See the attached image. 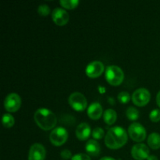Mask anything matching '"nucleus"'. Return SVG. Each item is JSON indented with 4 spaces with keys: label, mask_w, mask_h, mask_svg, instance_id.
Wrapping results in <instances>:
<instances>
[{
    "label": "nucleus",
    "mask_w": 160,
    "mask_h": 160,
    "mask_svg": "<svg viewBox=\"0 0 160 160\" xmlns=\"http://www.w3.org/2000/svg\"><path fill=\"white\" fill-rule=\"evenodd\" d=\"M128 134L121 127H113L106 133L105 144L111 149H117L123 147L128 142Z\"/></svg>",
    "instance_id": "obj_1"
},
{
    "label": "nucleus",
    "mask_w": 160,
    "mask_h": 160,
    "mask_svg": "<svg viewBox=\"0 0 160 160\" xmlns=\"http://www.w3.org/2000/svg\"><path fill=\"white\" fill-rule=\"evenodd\" d=\"M34 120L38 126L45 131L52 129L57 123V119L54 112L45 108H41L36 111Z\"/></svg>",
    "instance_id": "obj_2"
},
{
    "label": "nucleus",
    "mask_w": 160,
    "mask_h": 160,
    "mask_svg": "<svg viewBox=\"0 0 160 160\" xmlns=\"http://www.w3.org/2000/svg\"><path fill=\"white\" fill-rule=\"evenodd\" d=\"M106 81L111 85H120L124 79V73L120 67L112 65L106 67L105 72Z\"/></svg>",
    "instance_id": "obj_3"
},
{
    "label": "nucleus",
    "mask_w": 160,
    "mask_h": 160,
    "mask_svg": "<svg viewBox=\"0 0 160 160\" xmlns=\"http://www.w3.org/2000/svg\"><path fill=\"white\" fill-rule=\"evenodd\" d=\"M69 104L76 111H84L87 108L88 102L85 96L81 92H73L70 94L68 98Z\"/></svg>",
    "instance_id": "obj_4"
},
{
    "label": "nucleus",
    "mask_w": 160,
    "mask_h": 160,
    "mask_svg": "<svg viewBox=\"0 0 160 160\" xmlns=\"http://www.w3.org/2000/svg\"><path fill=\"white\" fill-rule=\"evenodd\" d=\"M68 138V132L62 127H59L53 130L49 136L50 142L55 146H61L63 145Z\"/></svg>",
    "instance_id": "obj_5"
},
{
    "label": "nucleus",
    "mask_w": 160,
    "mask_h": 160,
    "mask_svg": "<svg viewBox=\"0 0 160 160\" xmlns=\"http://www.w3.org/2000/svg\"><path fill=\"white\" fill-rule=\"evenodd\" d=\"M128 134L133 141L137 142H143L146 138L145 128L139 123H134L130 125Z\"/></svg>",
    "instance_id": "obj_6"
},
{
    "label": "nucleus",
    "mask_w": 160,
    "mask_h": 160,
    "mask_svg": "<svg viewBox=\"0 0 160 160\" xmlns=\"http://www.w3.org/2000/svg\"><path fill=\"white\" fill-rule=\"evenodd\" d=\"M150 98H151V95L149 91L145 88L137 89L132 95V101L134 104L140 107L148 104Z\"/></svg>",
    "instance_id": "obj_7"
},
{
    "label": "nucleus",
    "mask_w": 160,
    "mask_h": 160,
    "mask_svg": "<svg viewBox=\"0 0 160 160\" xmlns=\"http://www.w3.org/2000/svg\"><path fill=\"white\" fill-rule=\"evenodd\" d=\"M21 106V98L17 93H10L6 97L4 101L5 109L9 112L18 110Z\"/></svg>",
    "instance_id": "obj_8"
},
{
    "label": "nucleus",
    "mask_w": 160,
    "mask_h": 160,
    "mask_svg": "<svg viewBox=\"0 0 160 160\" xmlns=\"http://www.w3.org/2000/svg\"><path fill=\"white\" fill-rule=\"evenodd\" d=\"M105 70L104 64L100 61H93L86 67L85 73L91 78H96L101 76Z\"/></svg>",
    "instance_id": "obj_9"
},
{
    "label": "nucleus",
    "mask_w": 160,
    "mask_h": 160,
    "mask_svg": "<svg viewBox=\"0 0 160 160\" xmlns=\"http://www.w3.org/2000/svg\"><path fill=\"white\" fill-rule=\"evenodd\" d=\"M131 156L136 160L147 159L149 156V148L145 144H136L132 147Z\"/></svg>",
    "instance_id": "obj_10"
},
{
    "label": "nucleus",
    "mask_w": 160,
    "mask_h": 160,
    "mask_svg": "<svg viewBox=\"0 0 160 160\" xmlns=\"http://www.w3.org/2000/svg\"><path fill=\"white\" fill-rule=\"evenodd\" d=\"M46 151L45 147L39 143L31 145L28 154V160H45Z\"/></svg>",
    "instance_id": "obj_11"
},
{
    "label": "nucleus",
    "mask_w": 160,
    "mask_h": 160,
    "mask_svg": "<svg viewBox=\"0 0 160 160\" xmlns=\"http://www.w3.org/2000/svg\"><path fill=\"white\" fill-rule=\"evenodd\" d=\"M52 20L55 23L59 26H63V25L67 24L70 19L68 12L65 9L60 7L55 8L53 9L52 12Z\"/></svg>",
    "instance_id": "obj_12"
},
{
    "label": "nucleus",
    "mask_w": 160,
    "mask_h": 160,
    "mask_svg": "<svg viewBox=\"0 0 160 160\" xmlns=\"http://www.w3.org/2000/svg\"><path fill=\"white\" fill-rule=\"evenodd\" d=\"M91 128L88 123H81L78 126L76 129V136L79 140L85 141L89 138L91 134Z\"/></svg>",
    "instance_id": "obj_13"
},
{
    "label": "nucleus",
    "mask_w": 160,
    "mask_h": 160,
    "mask_svg": "<svg viewBox=\"0 0 160 160\" xmlns=\"http://www.w3.org/2000/svg\"><path fill=\"white\" fill-rule=\"evenodd\" d=\"M102 114V107L98 102H93L88 108V115L92 120H98Z\"/></svg>",
    "instance_id": "obj_14"
},
{
    "label": "nucleus",
    "mask_w": 160,
    "mask_h": 160,
    "mask_svg": "<svg viewBox=\"0 0 160 160\" xmlns=\"http://www.w3.org/2000/svg\"><path fill=\"white\" fill-rule=\"evenodd\" d=\"M85 150L88 156H95V157L98 156L101 151L99 144L95 139H90L88 141L85 145Z\"/></svg>",
    "instance_id": "obj_15"
},
{
    "label": "nucleus",
    "mask_w": 160,
    "mask_h": 160,
    "mask_svg": "<svg viewBox=\"0 0 160 160\" xmlns=\"http://www.w3.org/2000/svg\"><path fill=\"white\" fill-rule=\"evenodd\" d=\"M117 118V114L114 109H108L103 113V119H104L105 123H107L108 125L113 124L116 122Z\"/></svg>",
    "instance_id": "obj_16"
},
{
    "label": "nucleus",
    "mask_w": 160,
    "mask_h": 160,
    "mask_svg": "<svg viewBox=\"0 0 160 160\" xmlns=\"http://www.w3.org/2000/svg\"><path fill=\"white\" fill-rule=\"evenodd\" d=\"M148 146L152 149L156 150L160 148V134L158 133H152L148 138Z\"/></svg>",
    "instance_id": "obj_17"
},
{
    "label": "nucleus",
    "mask_w": 160,
    "mask_h": 160,
    "mask_svg": "<svg viewBox=\"0 0 160 160\" xmlns=\"http://www.w3.org/2000/svg\"><path fill=\"white\" fill-rule=\"evenodd\" d=\"M126 116L130 120L134 121V120H138L139 118V111L136 108L133 107V106H130L127 109Z\"/></svg>",
    "instance_id": "obj_18"
},
{
    "label": "nucleus",
    "mask_w": 160,
    "mask_h": 160,
    "mask_svg": "<svg viewBox=\"0 0 160 160\" xmlns=\"http://www.w3.org/2000/svg\"><path fill=\"white\" fill-rule=\"evenodd\" d=\"M59 3L62 7L66 8V9H72L78 6L79 1L78 0H60Z\"/></svg>",
    "instance_id": "obj_19"
},
{
    "label": "nucleus",
    "mask_w": 160,
    "mask_h": 160,
    "mask_svg": "<svg viewBox=\"0 0 160 160\" xmlns=\"http://www.w3.org/2000/svg\"><path fill=\"white\" fill-rule=\"evenodd\" d=\"M14 118L11 114L5 113L2 117V124L5 128H12L14 125Z\"/></svg>",
    "instance_id": "obj_20"
},
{
    "label": "nucleus",
    "mask_w": 160,
    "mask_h": 160,
    "mask_svg": "<svg viewBox=\"0 0 160 160\" xmlns=\"http://www.w3.org/2000/svg\"><path fill=\"white\" fill-rule=\"evenodd\" d=\"M117 98H118L120 102L125 104V103H128L131 100V95L128 92H121L120 93H119Z\"/></svg>",
    "instance_id": "obj_21"
},
{
    "label": "nucleus",
    "mask_w": 160,
    "mask_h": 160,
    "mask_svg": "<svg viewBox=\"0 0 160 160\" xmlns=\"http://www.w3.org/2000/svg\"><path fill=\"white\" fill-rule=\"evenodd\" d=\"M92 137L94 138V139H96V140H99L102 139L105 136V132L103 131L102 128H95V129L92 131Z\"/></svg>",
    "instance_id": "obj_22"
},
{
    "label": "nucleus",
    "mask_w": 160,
    "mask_h": 160,
    "mask_svg": "<svg viewBox=\"0 0 160 160\" xmlns=\"http://www.w3.org/2000/svg\"><path fill=\"white\" fill-rule=\"evenodd\" d=\"M38 12L40 14L41 16H47L49 14L50 12V8L48 5L46 4H42L38 7Z\"/></svg>",
    "instance_id": "obj_23"
},
{
    "label": "nucleus",
    "mask_w": 160,
    "mask_h": 160,
    "mask_svg": "<svg viewBox=\"0 0 160 160\" xmlns=\"http://www.w3.org/2000/svg\"><path fill=\"white\" fill-rule=\"evenodd\" d=\"M149 118L152 122H159L160 120V109H153L150 112Z\"/></svg>",
    "instance_id": "obj_24"
},
{
    "label": "nucleus",
    "mask_w": 160,
    "mask_h": 160,
    "mask_svg": "<svg viewBox=\"0 0 160 160\" xmlns=\"http://www.w3.org/2000/svg\"><path fill=\"white\" fill-rule=\"evenodd\" d=\"M71 160H92L90 156L88 154H84V153H79V154L74 155L73 157L71 158Z\"/></svg>",
    "instance_id": "obj_25"
},
{
    "label": "nucleus",
    "mask_w": 160,
    "mask_h": 160,
    "mask_svg": "<svg viewBox=\"0 0 160 160\" xmlns=\"http://www.w3.org/2000/svg\"><path fill=\"white\" fill-rule=\"evenodd\" d=\"M60 156L61 157L64 159H70V158L73 157V156H72L71 152L68 149L62 150V151L60 152Z\"/></svg>",
    "instance_id": "obj_26"
},
{
    "label": "nucleus",
    "mask_w": 160,
    "mask_h": 160,
    "mask_svg": "<svg viewBox=\"0 0 160 160\" xmlns=\"http://www.w3.org/2000/svg\"><path fill=\"white\" fill-rule=\"evenodd\" d=\"M156 102H157V105L160 107V91L158 92L157 96H156Z\"/></svg>",
    "instance_id": "obj_27"
},
{
    "label": "nucleus",
    "mask_w": 160,
    "mask_h": 160,
    "mask_svg": "<svg viewBox=\"0 0 160 160\" xmlns=\"http://www.w3.org/2000/svg\"><path fill=\"white\" fill-rule=\"evenodd\" d=\"M147 160H159V159L156 156H154V155H152V156H148Z\"/></svg>",
    "instance_id": "obj_28"
},
{
    "label": "nucleus",
    "mask_w": 160,
    "mask_h": 160,
    "mask_svg": "<svg viewBox=\"0 0 160 160\" xmlns=\"http://www.w3.org/2000/svg\"><path fill=\"white\" fill-rule=\"evenodd\" d=\"M100 160H116V159L112 157H108V156H106V157H102Z\"/></svg>",
    "instance_id": "obj_29"
}]
</instances>
